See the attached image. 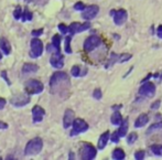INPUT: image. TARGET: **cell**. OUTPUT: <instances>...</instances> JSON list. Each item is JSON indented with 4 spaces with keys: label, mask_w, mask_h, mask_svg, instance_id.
I'll return each mask as SVG.
<instances>
[{
    "label": "cell",
    "mask_w": 162,
    "mask_h": 160,
    "mask_svg": "<svg viewBox=\"0 0 162 160\" xmlns=\"http://www.w3.org/2000/svg\"><path fill=\"white\" fill-rule=\"evenodd\" d=\"M161 77H162V76H161Z\"/></svg>",
    "instance_id": "45"
},
{
    "label": "cell",
    "mask_w": 162,
    "mask_h": 160,
    "mask_svg": "<svg viewBox=\"0 0 162 160\" xmlns=\"http://www.w3.org/2000/svg\"><path fill=\"white\" fill-rule=\"evenodd\" d=\"M159 106H160V102L157 100L156 103H153V105H151V108H152V109H158V108H159Z\"/></svg>",
    "instance_id": "41"
},
{
    "label": "cell",
    "mask_w": 162,
    "mask_h": 160,
    "mask_svg": "<svg viewBox=\"0 0 162 160\" xmlns=\"http://www.w3.org/2000/svg\"><path fill=\"white\" fill-rule=\"evenodd\" d=\"M43 33V29H39V30H33L32 31V35L33 36H39Z\"/></svg>",
    "instance_id": "39"
},
{
    "label": "cell",
    "mask_w": 162,
    "mask_h": 160,
    "mask_svg": "<svg viewBox=\"0 0 162 160\" xmlns=\"http://www.w3.org/2000/svg\"><path fill=\"white\" fill-rule=\"evenodd\" d=\"M74 121V112L72 109H66L65 110V114L63 117V126L64 128H69L71 125H73Z\"/></svg>",
    "instance_id": "15"
},
{
    "label": "cell",
    "mask_w": 162,
    "mask_h": 160,
    "mask_svg": "<svg viewBox=\"0 0 162 160\" xmlns=\"http://www.w3.org/2000/svg\"><path fill=\"white\" fill-rule=\"evenodd\" d=\"M125 151L120 148H117L113 151V159H117V160H123L125 159Z\"/></svg>",
    "instance_id": "23"
},
{
    "label": "cell",
    "mask_w": 162,
    "mask_h": 160,
    "mask_svg": "<svg viewBox=\"0 0 162 160\" xmlns=\"http://www.w3.org/2000/svg\"><path fill=\"white\" fill-rule=\"evenodd\" d=\"M149 121V117L146 114H141V115L138 117L136 121H135V127L136 128H140V127H143V126L147 124Z\"/></svg>",
    "instance_id": "18"
},
{
    "label": "cell",
    "mask_w": 162,
    "mask_h": 160,
    "mask_svg": "<svg viewBox=\"0 0 162 160\" xmlns=\"http://www.w3.org/2000/svg\"><path fill=\"white\" fill-rule=\"evenodd\" d=\"M108 139H109V131H105L104 134L100 135L98 139V149L99 150H103L106 145H107L108 142Z\"/></svg>",
    "instance_id": "16"
},
{
    "label": "cell",
    "mask_w": 162,
    "mask_h": 160,
    "mask_svg": "<svg viewBox=\"0 0 162 160\" xmlns=\"http://www.w3.org/2000/svg\"><path fill=\"white\" fill-rule=\"evenodd\" d=\"M59 30L61 31V33L65 34V33H67V32H69V27H66V25H63V23H60L59 25Z\"/></svg>",
    "instance_id": "34"
},
{
    "label": "cell",
    "mask_w": 162,
    "mask_h": 160,
    "mask_svg": "<svg viewBox=\"0 0 162 160\" xmlns=\"http://www.w3.org/2000/svg\"><path fill=\"white\" fill-rule=\"evenodd\" d=\"M0 48L1 50L4 51V53L6 55H9L10 52H11V45H10L9 41L5 39V38H1L0 39Z\"/></svg>",
    "instance_id": "17"
},
{
    "label": "cell",
    "mask_w": 162,
    "mask_h": 160,
    "mask_svg": "<svg viewBox=\"0 0 162 160\" xmlns=\"http://www.w3.org/2000/svg\"><path fill=\"white\" fill-rule=\"evenodd\" d=\"M127 130H128V119H126L123 120V123L120 124V127H119V129L117 131L120 137H125L126 134H127Z\"/></svg>",
    "instance_id": "21"
},
{
    "label": "cell",
    "mask_w": 162,
    "mask_h": 160,
    "mask_svg": "<svg viewBox=\"0 0 162 160\" xmlns=\"http://www.w3.org/2000/svg\"><path fill=\"white\" fill-rule=\"evenodd\" d=\"M7 128H8V125L4 121H0V129H7Z\"/></svg>",
    "instance_id": "43"
},
{
    "label": "cell",
    "mask_w": 162,
    "mask_h": 160,
    "mask_svg": "<svg viewBox=\"0 0 162 160\" xmlns=\"http://www.w3.org/2000/svg\"><path fill=\"white\" fill-rule=\"evenodd\" d=\"M52 44L56 52H61V38L59 34H55L52 38Z\"/></svg>",
    "instance_id": "22"
},
{
    "label": "cell",
    "mask_w": 162,
    "mask_h": 160,
    "mask_svg": "<svg viewBox=\"0 0 162 160\" xmlns=\"http://www.w3.org/2000/svg\"><path fill=\"white\" fill-rule=\"evenodd\" d=\"M65 52L71 54L72 53V49H71V36H66L65 39Z\"/></svg>",
    "instance_id": "28"
},
{
    "label": "cell",
    "mask_w": 162,
    "mask_h": 160,
    "mask_svg": "<svg viewBox=\"0 0 162 160\" xmlns=\"http://www.w3.org/2000/svg\"><path fill=\"white\" fill-rule=\"evenodd\" d=\"M44 115H45V110L43 109L42 107L35 105L34 107L32 108V119H33L34 123H40V121H42Z\"/></svg>",
    "instance_id": "13"
},
{
    "label": "cell",
    "mask_w": 162,
    "mask_h": 160,
    "mask_svg": "<svg viewBox=\"0 0 162 160\" xmlns=\"http://www.w3.org/2000/svg\"><path fill=\"white\" fill-rule=\"evenodd\" d=\"M99 44H100V39L98 36L97 35H90L84 42V50L86 52H90L94 49H96L97 46H99Z\"/></svg>",
    "instance_id": "7"
},
{
    "label": "cell",
    "mask_w": 162,
    "mask_h": 160,
    "mask_svg": "<svg viewBox=\"0 0 162 160\" xmlns=\"http://www.w3.org/2000/svg\"><path fill=\"white\" fill-rule=\"evenodd\" d=\"M157 33H158V36L160 38V39H162V25L158 28V30H157Z\"/></svg>",
    "instance_id": "42"
},
{
    "label": "cell",
    "mask_w": 162,
    "mask_h": 160,
    "mask_svg": "<svg viewBox=\"0 0 162 160\" xmlns=\"http://www.w3.org/2000/svg\"><path fill=\"white\" fill-rule=\"evenodd\" d=\"M74 9L77 11H83L85 9V5H84L83 2H77V4H75V6H74Z\"/></svg>",
    "instance_id": "35"
},
{
    "label": "cell",
    "mask_w": 162,
    "mask_h": 160,
    "mask_svg": "<svg viewBox=\"0 0 162 160\" xmlns=\"http://www.w3.org/2000/svg\"><path fill=\"white\" fill-rule=\"evenodd\" d=\"M139 93H140L141 95H146V96H148V97L153 96L154 95V93H156V86H154L153 83H150V82L143 83L142 86L139 88Z\"/></svg>",
    "instance_id": "11"
},
{
    "label": "cell",
    "mask_w": 162,
    "mask_h": 160,
    "mask_svg": "<svg viewBox=\"0 0 162 160\" xmlns=\"http://www.w3.org/2000/svg\"><path fill=\"white\" fill-rule=\"evenodd\" d=\"M1 76L4 77V80L7 82V84H8V85H11V82L9 81V79H8V75H7V71H2V72H1Z\"/></svg>",
    "instance_id": "37"
},
{
    "label": "cell",
    "mask_w": 162,
    "mask_h": 160,
    "mask_svg": "<svg viewBox=\"0 0 162 160\" xmlns=\"http://www.w3.org/2000/svg\"><path fill=\"white\" fill-rule=\"evenodd\" d=\"M118 60H119V55L115 54V53H112V55H110V61H109V63L106 65V67L112 66V65H113L115 62H118Z\"/></svg>",
    "instance_id": "29"
},
{
    "label": "cell",
    "mask_w": 162,
    "mask_h": 160,
    "mask_svg": "<svg viewBox=\"0 0 162 160\" xmlns=\"http://www.w3.org/2000/svg\"><path fill=\"white\" fill-rule=\"evenodd\" d=\"M110 121H112V124L115 126H119L121 123H123V117L120 115V113L119 112H115L113 113V115L110 117Z\"/></svg>",
    "instance_id": "20"
},
{
    "label": "cell",
    "mask_w": 162,
    "mask_h": 160,
    "mask_svg": "<svg viewBox=\"0 0 162 160\" xmlns=\"http://www.w3.org/2000/svg\"><path fill=\"white\" fill-rule=\"evenodd\" d=\"M39 70V66L32 63H25L22 67V73H33Z\"/></svg>",
    "instance_id": "19"
},
{
    "label": "cell",
    "mask_w": 162,
    "mask_h": 160,
    "mask_svg": "<svg viewBox=\"0 0 162 160\" xmlns=\"http://www.w3.org/2000/svg\"><path fill=\"white\" fill-rule=\"evenodd\" d=\"M30 102V97L29 94H18V95L13 96L11 100H10V103L13 106H17V107H21V106L27 105Z\"/></svg>",
    "instance_id": "8"
},
{
    "label": "cell",
    "mask_w": 162,
    "mask_h": 160,
    "mask_svg": "<svg viewBox=\"0 0 162 160\" xmlns=\"http://www.w3.org/2000/svg\"><path fill=\"white\" fill-rule=\"evenodd\" d=\"M98 11H99L98 6L96 5L89 6V7L85 8L83 10V12H82V18L85 19V20H92V19H94L97 15Z\"/></svg>",
    "instance_id": "9"
},
{
    "label": "cell",
    "mask_w": 162,
    "mask_h": 160,
    "mask_svg": "<svg viewBox=\"0 0 162 160\" xmlns=\"http://www.w3.org/2000/svg\"><path fill=\"white\" fill-rule=\"evenodd\" d=\"M6 106V100L0 97V109H4Z\"/></svg>",
    "instance_id": "40"
},
{
    "label": "cell",
    "mask_w": 162,
    "mask_h": 160,
    "mask_svg": "<svg viewBox=\"0 0 162 160\" xmlns=\"http://www.w3.org/2000/svg\"><path fill=\"white\" fill-rule=\"evenodd\" d=\"M22 9H21V7L20 6H18L17 8H15V12H13V17H15V20H19V19H21V17H22Z\"/></svg>",
    "instance_id": "27"
},
{
    "label": "cell",
    "mask_w": 162,
    "mask_h": 160,
    "mask_svg": "<svg viewBox=\"0 0 162 160\" xmlns=\"http://www.w3.org/2000/svg\"><path fill=\"white\" fill-rule=\"evenodd\" d=\"M127 20V11L123 9H119L116 11V13L114 15V22L117 25H123V22Z\"/></svg>",
    "instance_id": "14"
},
{
    "label": "cell",
    "mask_w": 162,
    "mask_h": 160,
    "mask_svg": "<svg viewBox=\"0 0 162 160\" xmlns=\"http://www.w3.org/2000/svg\"><path fill=\"white\" fill-rule=\"evenodd\" d=\"M31 51H30V56L33 58V59H36V58H40L42 53H43V44L42 42L39 40V39H33L31 41Z\"/></svg>",
    "instance_id": "5"
},
{
    "label": "cell",
    "mask_w": 162,
    "mask_h": 160,
    "mask_svg": "<svg viewBox=\"0 0 162 160\" xmlns=\"http://www.w3.org/2000/svg\"><path fill=\"white\" fill-rule=\"evenodd\" d=\"M44 90L43 84L38 80H29L25 82V91L27 94L29 95H35L42 93V91Z\"/></svg>",
    "instance_id": "3"
},
{
    "label": "cell",
    "mask_w": 162,
    "mask_h": 160,
    "mask_svg": "<svg viewBox=\"0 0 162 160\" xmlns=\"http://www.w3.org/2000/svg\"><path fill=\"white\" fill-rule=\"evenodd\" d=\"M33 19V13H31L28 8H25V10L22 12V17H21V20L25 22V21H31Z\"/></svg>",
    "instance_id": "24"
},
{
    "label": "cell",
    "mask_w": 162,
    "mask_h": 160,
    "mask_svg": "<svg viewBox=\"0 0 162 160\" xmlns=\"http://www.w3.org/2000/svg\"><path fill=\"white\" fill-rule=\"evenodd\" d=\"M119 138H120V136L118 134V131H116V133H114L113 136H112V141H113V142H118V141H119Z\"/></svg>",
    "instance_id": "38"
},
{
    "label": "cell",
    "mask_w": 162,
    "mask_h": 160,
    "mask_svg": "<svg viewBox=\"0 0 162 160\" xmlns=\"http://www.w3.org/2000/svg\"><path fill=\"white\" fill-rule=\"evenodd\" d=\"M94 97L96 100H100L102 98V91L99 90V88H96V90L94 91Z\"/></svg>",
    "instance_id": "36"
},
{
    "label": "cell",
    "mask_w": 162,
    "mask_h": 160,
    "mask_svg": "<svg viewBox=\"0 0 162 160\" xmlns=\"http://www.w3.org/2000/svg\"><path fill=\"white\" fill-rule=\"evenodd\" d=\"M144 158V151L143 150H139L137 152H135V159L142 160Z\"/></svg>",
    "instance_id": "33"
},
{
    "label": "cell",
    "mask_w": 162,
    "mask_h": 160,
    "mask_svg": "<svg viewBox=\"0 0 162 160\" xmlns=\"http://www.w3.org/2000/svg\"><path fill=\"white\" fill-rule=\"evenodd\" d=\"M88 129V124L83 119H74L73 121V130L71 131V136H76L81 134V133H84Z\"/></svg>",
    "instance_id": "6"
},
{
    "label": "cell",
    "mask_w": 162,
    "mask_h": 160,
    "mask_svg": "<svg viewBox=\"0 0 162 160\" xmlns=\"http://www.w3.org/2000/svg\"><path fill=\"white\" fill-rule=\"evenodd\" d=\"M2 59V54H1V52H0V60Z\"/></svg>",
    "instance_id": "44"
},
{
    "label": "cell",
    "mask_w": 162,
    "mask_h": 160,
    "mask_svg": "<svg viewBox=\"0 0 162 160\" xmlns=\"http://www.w3.org/2000/svg\"><path fill=\"white\" fill-rule=\"evenodd\" d=\"M71 73H72V75H73L74 77H79V75H81V69H79V66H77V65L73 66Z\"/></svg>",
    "instance_id": "32"
},
{
    "label": "cell",
    "mask_w": 162,
    "mask_h": 160,
    "mask_svg": "<svg viewBox=\"0 0 162 160\" xmlns=\"http://www.w3.org/2000/svg\"><path fill=\"white\" fill-rule=\"evenodd\" d=\"M131 59V54H120L119 55V60H118V62L119 63H123V62H127V61H129Z\"/></svg>",
    "instance_id": "31"
},
{
    "label": "cell",
    "mask_w": 162,
    "mask_h": 160,
    "mask_svg": "<svg viewBox=\"0 0 162 160\" xmlns=\"http://www.w3.org/2000/svg\"><path fill=\"white\" fill-rule=\"evenodd\" d=\"M161 130L162 129V123H157V124H153L149 127L148 129V134H151L152 131H156V130Z\"/></svg>",
    "instance_id": "26"
},
{
    "label": "cell",
    "mask_w": 162,
    "mask_h": 160,
    "mask_svg": "<svg viewBox=\"0 0 162 160\" xmlns=\"http://www.w3.org/2000/svg\"><path fill=\"white\" fill-rule=\"evenodd\" d=\"M138 138V135L136 134V133H131V134H129L127 137V141L129 145H131V144H133L136 140H137Z\"/></svg>",
    "instance_id": "30"
},
{
    "label": "cell",
    "mask_w": 162,
    "mask_h": 160,
    "mask_svg": "<svg viewBox=\"0 0 162 160\" xmlns=\"http://www.w3.org/2000/svg\"><path fill=\"white\" fill-rule=\"evenodd\" d=\"M90 28V23L86 22V23H79V22H73L72 25L69 27V32L71 34H75V33H79L85 30H88Z\"/></svg>",
    "instance_id": "10"
},
{
    "label": "cell",
    "mask_w": 162,
    "mask_h": 160,
    "mask_svg": "<svg viewBox=\"0 0 162 160\" xmlns=\"http://www.w3.org/2000/svg\"><path fill=\"white\" fill-rule=\"evenodd\" d=\"M43 148V142L42 139L36 137L34 139L30 140L29 142L27 144L25 149V154L27 156H35L41 152V150Z\"/></svg>",
    "instance_id": "2"
},
{
    "label": "cell",
    "mask_w": 162,
    "mask_h": 160,
    "mask_svg": "<svg viewBox=\"0 0 162 160\" xmlns=\"http://www.w3.org/2000/svg\"><path fill=\"white\" fill-rule=\"evenodd\" d=\"M69 83V76L65 72H55L51 80H50V87H51V92L53 94H56L58 88H60V85L62 84H67Z\"/></svg>",
    "instance_id": "1"
},
{
    "label": "cell",
    "mask_w": 162,
    "mask_h": 160,
    "mask_svg": "<svg viewBox=\"0 0 162 160\" xmlns=\"http://www.w3.org/2000/svg\"><path fill=\"white\" fill-rule=\"evenodd\" d=\"M151 151L153 155L162 157V145H153L151 146Z\"/></svg>",
    "instance_id": "25"
},
{
    "label": "cell",
    "mask_w": 162,
    "mask_h": 160,
    "mask_svg": "<svg viewBox=\"0 0 162 160\" xmlns=\"http://www.w3.org/2000/svg\"><path fill=\"white\" fill-rule=\"evenodd\" d=\"M97 151L95 149V147L90 144H84L82 149H81V157L84 160H92L95 159Z\"/></svg>",
    "instance_id": "4"
},
{
    "label": "cell",
    "mask_w": 162,
    "mask_h": 160,
    "mask_svg": "<svg viewBox=\"0 0 162 160\" xmlns=\"http://www.w3.org/2000/svg\"><path fill=\"white\" fill-rule=\"evenodd\" d=\"M50 63L55 69H62L64 65V60L63 55L61 54V52H54L53 55L50 59Z\"/></svg>",
    "instance_id": "12"
}]
</instances>
